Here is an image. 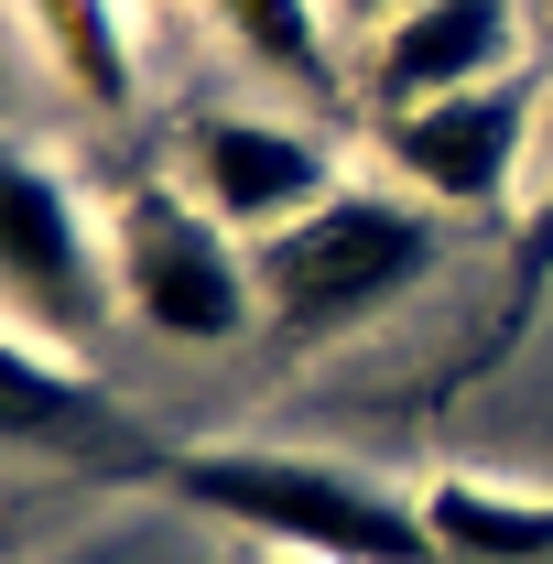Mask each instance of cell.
<instances>
[{
    "mask_svg": "<svg viewBox=\"0 0 553 564\" xmlns=\"http://www.w3.org/2000/svg\"><path fill=\"white\" fill-rule=\"evenodd\" d=\"M445 228L413 185H337L326 207H304L293 228L250 239V272H261V326L293 348H326L347 326L391 315L423 272H434Z\"/></svg>",
    "mask_w": 553,
    "mask_h": 564,
    "instance_id": "cell-1",
    "label": "cell"
},
{
    "mask_svg": "<svg viewBox=\"0 0 553 564\" xmlns=\"http://www.w3.org/2000/svg\"><path fill=\"white\" fill-rule=\"evenodd\" d=\"M174 499H196L217 521H239L250 543L293 564H445L423 532V499L358 478L337 456H282V445H207L163 467Z\"/></svg>",
    "mask_w": 553,
    "mask_h": 564,
    "instance_id": "cell-2",
    "label": "cell"
},
{
    "mask_svg": "<svg viewBox=\"0 0 553 564\" xmlns=\"http://www.w3.org/2000/svg\"><path fill=\"white\" fill-rule=\"evenodd\" d=\"M109 282H120V315L174 337V348H228L261 326L250 239L217 228L185 185H131L109 207Z\"/></svg>",
    "mask_w": 553,
    "mask_h": 564,
    "instance_id": "cell-3",
    "label": "cell"
},
{
    "mask_svg": "<svg viewBox=\"0 0 553 564\" xmlns=\"http://www.w3.org/2000/svg\"><path fill=\"white\" fill-rule=\"evenodd\" d=\"M0 304L22 337L44 348H98L109 315H120V282H109V217L76 207V185L55 163H33L22 141L0 131Z\"/></svg>",
    "mask_w": 553,
    "mask_h": 564,
    "instance_id": "cell-4",
    "label": "cell"
},
{
    "mask_svg": "<svg viewBox=\"0 0 553 564\" xmlns=\"http://www.w3.org/2000/svg\"><path fill=\"white\" fill-rule=\"evenodd\" d=\"M380 152H391V174L423 207H499L521 185V163L543 152V109H532L521 76H488V87H456V98L391 109Z\"/></svg>",
    "mask_w": 553,
    "mask_h": 564,
    "instance_id": "cell-5",
    "label": "cell"
},
{
    "mask_svg": "<svg viewBox=\"0 0 553 564\" xmlns=\"http://www.w3.org/2000/svg\"><path fill=\"white\" fill-rule=\"evenodd\" d=\"M174 185H185L217 228L272 239V228H293L304 207L337 196V163H326V141L304 131V120H272V109H207V120H185Z\"/></svg>",
    "mask_w": 553,
    "mask_h": 564,
    "instance_id": "cell-6",
    "label": "cell"
},
{
    "mask_svg": "<svg viewBox=\"0 0 553 564\" xmlns=\"http://www.w3.org/2000/svg\"><path fill=\"white\" fill-rule=\"evenodd\" d=\"M510 44H521V11L510 0H413L369 44V98L391 120V109H423V98L488 87V76H510Z\"/></svg>",
    "mask_w": 553,
    "mask_h": 564,
    "instance_id": "cell-7",
    "label": "cell"
},
{
    "mask_svg": "<svg viewBox=\"0 0 553 564\" xmlns=\"http://www.w3.org/2000/svg\"><path fill=\"white\" fill-rule=\"evenodd\" d=\"M0 445H22V456H120L131 423L109 413V391L66 348L0 326Z\"/></svg>",
    "mask_w": 553,
    "mask_h": 564,
    "instance_id": "cell-8",
    "label": "cell"
},
{
    "mask_svg": "<svg viewBox=\"0 0 553 564\" xmlns=\"http://www.w3.org/2000/svg\"><path fill=\"white\" fill-rule=\"evenodd\" d=\"M423 532L445 564H543L553 554V499L499 489V478H434L423 489Z\"/></svg>",
    "mask_w": 553,
    "mask_h": 564,
    "instance_id": "cell-9",
    "label": "cell"
},
{
    "mask_svg": "<svg viewBox=\"0 0 553 564\" xmlns=\"http://www.w3.org/2000/svg\"><path fill=\"white\" fill-rule=\"evenodd\" d=\"M44 66L66 76L87 109H131L141 98V44H131V0H22Z\"/></svg>",
    "mask_w": 553,
    "mask_h": 564,
    "instance_id": "cell-10",
    "label": "cell"
},
{
    "mask_svg": "<svg viewBox=\"0 0 553 564\" xmlns=\"http://www.w3.org/2000/svg\"><path fill=\"white\" fill-rule=\"evenodd\" d=\"M207 22L250 55V66L293 87V98H337V44H326V0H207Z\"/></svg>",
    "mask_w": 553,
    "mask_h": 564,
    "instance_id": "cell-11",
    "label": "cell"
},
{
    "mask_svg": "<svg viewBox=\"0 0 553 564\" xmlns=\"http://www.w3.org/2000/svg\"><path fill=\"white\" fill-rule=\"evenodd\" d=\"M543 272H553V196L521 217V282H543Z\"/></svg>",
    "mask_w": 553,
    "mask_h": 564,
    "instance_id": "cell-12",
    "label": "cell"
},
{
    "mask_svg": "<svg viewBox=\"0 0 553 564\" xmlns=\"http://www.w3.org/2000/svg\"><path fill=\"white\" fill-rule=\"evenodd\" d=\"M326 11H337V22H358V33H391L413 0H326Z\"/></svg>",
    "mask_w": 553,
    "mask_h": 564,
    "instance_id": "cell-13",
    "label": "cell"
},
{
    "mask_svg": "<svg viewBox=\"0 0 553 564\" xmlns=\"http://www.w3.org/2000/svg\"><path fill=\"white\" fill-rule=\"evenodd\" d=\"M532 163H543V174H553V109H543V152H532Z\"/></svg>",
    "mask_w": 553,
    "mask_h": 564,
    "instance_id": "cell-14",
    "label": "cell"
}]
</instances>
